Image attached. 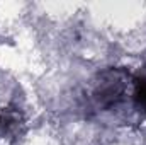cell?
<instances>
[{
	"instance_id": "cell-1",
	"label": "cell",
	"mask_w": 146,
	"mask_h": 145,
	"mask_svg": "<svg viewBox=\"0 0 146 145\" xmlns=\"http://www.w3.org/2000/svg\"><path fill=\"white\" fill-rule=\"evenodd\" d=\"M131 82H133V75L124 67H115V68L112 67L97 73L90 89L92 103L99 111L115 109L121 103H124Z\"/></svg>"
},
{
	"instance_id": "cell-2",
	"label": "cell",
	"mask_w": 146,
	"mask_h": 145,
	"mask_svg": "<svg viewBox=\"0 0 146 145\" xmlns=\"http://www.w3.org/2000/svg\"><path fill=\"white\" fill-rule=\"evenodd\" d=\"M24 123L22 111L15 106H7L0 109V138L12 137L19 132Z\"/></svg>"
},
{
	"instance_id": "cell-3",
	"label": "cell",
	"mask_w": 146,
	"mask_h": 145,
	"mask_svg": "<svg viewBox=\"0 0 146 145\" xmlns=\"http://www.w3.org/2000/svg\"><path fill=\"white\" fill-rule=\"evenodd\" d=\"M133 104L134 109L146 119V67L133 75Z\"/></svg>"
}]
</instances>
